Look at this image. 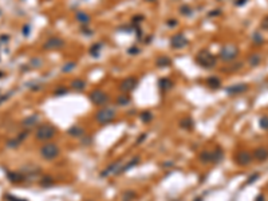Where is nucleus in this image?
I'll return each instance as SVG.
<instances>
[{
	"label": "nucleus",
	"instance_id": "37",
	"mask_svg": "<svg viewBox=\"0 0 268 201\" xmlns=\"http://www.w3.org/2000/svg\"><path fill=\"white\" fill-rule=\"evenodd\" d=\"M26 137H28V130H24V132H22L19 134V137H18V139L19 141H23L26 138Z\"/></svg>",
	"mask_w": 268,
	"mask_h": 201
},
{
	"label": "nucleus",
	"instance_id": "10",
	"mask_svg": "<svg viewBox=\"0 0 268 201\" xmlns=\"http://www.w3.org/2000/svg\"><path fill=\"white\" fill-rule=\"evenodd\" d=\"M186 44H188V39L185 38V35H182V34H176V35L172 36L170 46L173 48H184Z\"/></svg>",
	"mask_w": 268,
	"mask_h": 201
},
{
	"label": "nucleus",
	"instance_id": "26",
	"mask_svg": "<svg viewBox=\"0 0 268 201\" xmlns=\"http://www.w3.org/2000/svg\"><path fill=\"white\" fill-rule=\"evenodd\" d=\"M223 158V150L216 149L215 152H212V162H219Z\"/></svg>",
	"mask_w": 268,
	"mask_h": 201
},
{
	"label": "nucleus",
	"instance_id": "36",
	"mask_svg": "<svg viewBox=\"0 0 268 201\" xmlns=\"http://www.w3.org/2000/svg\"><path fill=\"white\" fill-rule=\"evenodd\" d=\"M252 39L255 40L256 43H263V36H260V34H255V35L252 36Z\"/></svg>",
	"mask_w": 268,
	"mask_h": 201
},
{
	"label": "nucleus",
	"instance_id": "8",
	"mask_svg": "<svg viewBox=\"0 0 268 201\" xmlns=\"http://www.w3.org/2000/svg\"><path fill=\"white\" fill-rule=\"evenodd\" d=\"M64 47V40L58 38V36H51L48 40H46L43 48L45 50H59Z\"/></svg>",
	"mask_w": 268,
	"mask_h": 201
},
{
	"label": "nucleus",
	"instance_id": "5",
	"mask_svg": "<svg viewBox=\"0 0 268 201\" xmlns=\"http://www.w3.org/2000/svg\"><path fill=\"white\" fill-rule=\"evenodd\" d=\"M55 133H56V130L52 125H47V123H45V125H40L38 129H36L35 136H36V138L40 139V141H48L55 136Z\"/></svg>",
	"mask_w": 268,
	"mask_h": 201
},
{
	"label": "nucleus",
	"instance_id": "28",
	"mask_svg": "<svg viewBox=\"0 0 268 201\" xmlns=\"http://www.w3.org/2000/svg\"><path fill=\"white\" fill-rule=\"evenodd\" d=\"M75 67H77V62L71 60V62H67L66 65L62 67V71H63V72H70V71H73Z\"/></svg>",
	"mask_w": 268,
	"mask_h": 201
},
{
	"label": "nucleus",
	"instance_id": "18",
	"mask_svg": "<svg viewBox=\"0 0 268 201\" xmlns=\"http://www.w3.org/2000/svg\"><path fill=\"white\" fill-rule=\"evenodd\" d=\"M206 83H208V86L211 87V89H213V90L220 89V87H221V80H220L219 76H211V78H208Z\"/></svg>",
	"mask_w": 268,
	"mask_h": 201
},
{
	"label": "nucleus",
	"instance_id": "33",
	"mask_svg": "<svg viewBox=\"0 0 268 201\" xmlns=\"http://www.w3.org/2000/svg\"><path fill=\"white\" fill-rule=\"evenodd\" d=\"M134 196H135V193H134V192H126V193L123 194V200H125V201H130Z\"/></svg>",
	"mask_w": 268,
	"mask_h": 201
},
{
	"label": "nucleus",
	"instance_id": "23",
	"mask_svg": "<svg viewBox=\"0 0 268 201\" xmlns=\"http://www.w3.org/2000/svg\"><path fill=\"white\" fill-rule=\"evenodd\" d=\"M102 48H103V44H102V43H95V44L91 46L90 54H91L93 56H98V55H99V52L102 51Z\"/></svg>",
	"mask_w": 268,
	"mask_h": 201
},
{
	"label": "nucleus",
	"instance_id": "4",
	"mask_svg": "<svg viewBox=\"0 0 268 201\" xmlns=\"http://www.w3.org/2000/svg\"><path fill=\"white\" fill-rule=\"evenodd\" d=\"M115 110L113 107H103V109L98 110L97 111V115H95V119L97 122L102 123V125H106V123H110L111 121L115 118Z\"/></svg>",
	"mask_w": 268,
	"mask_h": 201
},
{
	"label": "nucleus",
	"instance_id": "38",
	"mask_svg": "<svg viewBox=\"0 0 268 201\" xmlns=\"http://www.w3.org/2000/svg\"><path fill=\"white\" fill-rule=\"evenodd\" d=\"M257 178H259V174H257V173H256V174H253V177H249V178H248V180H247V184H251V182H255V181H256Z\"/></svg>",
	"mask_w": 268,
	"mask_h": 201
},
{
	"label": "nucleus",
	"instance_id": "45",
	"mask_svg": "<svg viewBox=\"0 0 268 201\" xmlns=\"http://www.w3.org/2000/svg\"><path fill=\"white\" fill-rule=\"evenodd\" d=\"M146 2H155V0H146Z\"/></svg>",
	"mask_w": 268,
	"mask_h": 201
},
{
	"label": "nucleus",
	"instance_id": "7",
	"mask_svg": "<svg viewBox=\"0 0 268 201\" xmlns=\"http://www.w3.org/2000/svg\"><path fill=\"white\" fill-rule=\"evenodd\" d=\"M137 86H138V78H135V76H127V78H125L123 82L121 83L120 89L123 94H127V93L134 91V90L137 89Z\"/></svg>",
	"mask_w": 268,
	"mask_h": 201
},
{
	"label": "nucleus",
	"instance_id": "22",
	"mask_svg": "<svg viewBox=\"0 0 268 201\" xmlns=\"http://www.w3.org/2000/svg\"><path fill=\"white\" fill-rule=\"evenodd\" d=\"M8 180L11 181V182H22L23 180H24V177L22 176L20 173H13V172H8Z\"/></svg>",
	"mask_w": 268,
	"mask_h": 201
},
{
	"label": "nucleus",
	"instance_id": "3",
	"mask_svg": "<svg viewBox=\"0 0 268 201\" xmlns=\"http://www.w3.org/2000/svg\"><path fill=\"white\" fill-rule=\"evenodd\" d=\"M40 156H42L43 160H47V161L55 160L56 157L59 156V147L54 142L45 143V145L42 146V149H40Z\"/></svg>",
	"mask_w": 268,
	"mask_h": 201
},
{
	"label": "nucleus",
	"instance_id": "1",
	"mask_svg": "<svg viewBox=\"0 0 268 201\" xmlns=\"http://www.w3.org/2000/svg\"><path fill=\"white\" fill-rule=\"evenodd\" d=\"M216 62H217V58L211 51H208V50H201L196 55V63L198 66L204 67V69H212L216 65Z\"/></svg>",
	"mask_w": 268,
	"mask_h": 201
},
{
	"label": "nucleus",
	"instance_id": "44",
	"mask_svg": "<svg viewBox=\"0 0 268 201\" xmlns=\"http://www.w3.org/2000/svg\"><path fill=\"white\" fill-rule=\"evenodd\" d=\"M193 201H202V197H197V199H195Z\"/></svg>",
	"mask_w": 268,
	"mask_h": 201
},
{
	"label": "nucleus",
	"instance_id": "12",
	"mask_svg": "<svg viewBox=\"0 0 268 201\" xmlns=\"http://www.w3.org/2000/svg\"><path fill=\"white\" fill-rule=\"evenodd\" d=\"M236 161H237V164H239V165L245 166V165H248L251 161H252V154L248 153V152H241V153L237 154Z\"/></svg>",
	"mask_w": 268,
	"mask_h": 201
},
{
	"label": "nucleus",
	"instance_id": "14",
	"mask_svg": "<svg viewBox=\"0 0 268 201\" xmlns=\"http://www.w3.org/2000/svg\"><path fill=\"white\" fill-rule=\"evenodd\" d=\"M158 87L161 91H168L173 87V80L170 78H161L158 80Z\"/></svg>",
	"mask_w": 268,
	"mask_h": 201
},
{
	"label": "nucleus",
	"instance_id": "29",
	"mask_svg": "<svg viewBox=\"0 0 268 201\" xmlns=\"http://www.w3.org/2000/svg\"><path fill=\"white\" fill-rule=\"evenodd\" d=\"M180 12H181V15L184 16H191L192 15V7H189L188 4H184L180 7Z\"/></svg>",
	"mask_w": 268,
	"mask_h": 201
},
{
	"label": "nucleus",
	"instance_id": "20",
	"mask_svg": "<svg viewBox=\"0 0 268 201\" xmlns=\"http://www.w3.org/2000/svg\"><path fill=\"white\" fill-rule=\"evenodd\" d=\"M138 162H140V157H135V158H133V160H131L129 164H126V165H125V166H122V168H121L120 173H125V172H127V170H130L131 168H134V166L137 165ZM120 173H118V174H120Z\"/></svg>",
	"mask_w": 268,
	"mask_h": 201
},
{
	"label": "nucleus",
	"instance_id": "25",
	"mask_svg": "<svg viewBox=\"0 0 268 201\" xmlns=\"http://www.w3.org/2000/svg\"><path fill=\"white\" fill-rule=\"evenodd\" d=\"M117 103L120 106H126L130 103V97L127 95V94H123V95H120L117 98Z\"/></svg>",
	"mask_w": 268,
	"mask_h": 201
},
{
	"label": "nucleus",
	"instance_id": "13",
	"mask_svg": "<svg viewBox=\"0 0 268 201\" xmlns=\"http://www.w3.org/2000/svg\"><path fill=\"white\" fill-rule=\"evenodd\" d=\"M253 158H256L257 161H266L268 158V150L266 147H257L253 152Z\"/></svg>",
	"mask_w": 268,
	"mask_h": 201
},
{
	"label": "nucleus",
	"instance_id": "32",
	"mask_svg": "<svg viewBox=\"0 0 268 201\" xmlns=\"http://www.w3.org/2000/svg\"><path fill=\"white\" fill-rule=\"evenodd\" d=\"M260 127L264 130L268 129V117H263V118H260Z\"/></svg>",
	"mask_w": 268,
	"mask_h": 201
},
{
	"label": "nucleus",
	"instance_id": "42",
	"mask_svg": "<svg viewBox=\"0 0 268 201\" xmlns=\"http://www.w3.org/2000/svg\"><path fill=\"white\" fill-rule=\"evenodd\" d=\"M247 2H248V0H237V2H236V5H239V7H240V5H244V3H247Z\"/></svg>",
	"mask_w": 268,
	"mask_h": 201
},
{
	"label": "nucleus",
	"instance_id": "43",
	"mask_svg": "<svg viewBox=\"0 0 268 201\" xmlns=\"http://www.w3.org/2000/svg\"><path fill=\"white\" fill-rule=\"evenodd\" d=\"M256 201H264V196L259 194V196H257V199H256Z\"/></svg>",
	"mask_w": 268,
	"mask_h": 201
},
{
	"label": "nucleus",
	"instance_id": "2",
	"mask_svg": "<svg viewBox=\"0 0 268 201\" xmlns=\"http://www.w3.org/2000/svg\"><path fill=\"white\" fill-rule=\"evenodd\" d=\"M237 55H239V48L235 44H227L220 50L219 58L221 62L228 63V62H233L237 58Z\"/></svg>",
	"mask_w": 268,
	"mask_h": 201
},
{
	"label": "nucleus",
	"instance_id": "19",
	"mask_svg": "<svg viewBox=\"0 0 268 201\" xmlns=\"http://www.w3.org/2000/svg\"><path fill=\"white\" fill-rule=\"evenodd\" d=\"M75 18L80 24H87V23L90 22V15L89 13H86V12H83V11H78Z\"/></svg>",
	"mask_w": 268,
	"mask_h": 201
},
{
	"label": "nucleus",
	"instance_id": "34",
	"mask_svg": "<svg viewBox=\"0 0 268 201\" xmlns=\"http://www.w3.org/2000/svg\"><path fill=\"white\" fill-rule=\"evenodd\" d=\"M67 91H69L67 89H64V87H60V89H56V91L54 93V94H55V95L58 97V95H64V94H67Z\"/></svg>",
	"mask_w": 268,
	"mask_h": 201
},
{
	"label": "nucleus",
	"instance_id": "16",
	"mask_svg": "<svg viewBox=\"0 0 268 201\" xmlns=\"http://www.w3.org/2000/svg\"><path fill=\"white\" fill-rule=\"evenodd\" d=\"M38 121H39V115H36V114H34V115L27 117V118H26V119L22 122V125L24 126V127H27V130H28L30 127L35 126L36 123H38Z\"/></svg>",
	"mask_w": 268,
	"mask_h": 201
},
{
	"label": "nucleus",
	"instance_id": "40",
	"mask_svg": "<svg viewBox=\"0 0 268 201\" xmlns=\"http://www.w3.org/2000/svg\"><path fill=\"white\" fill-rule=\"evenodd\" d=\"M23 34H24L26 36L30 34V26H28V24H26L24 27H23Z\"/></svg>",
	"mask_w": 268,
	"mask_h": 201
},
{
	"label": "nucleus",
	"instance_id": "6",
	"mask_svg": "<svg viewBox=\"0 0 268 201\" xmlns=\"http://www.w3.org/2000/svg\"><path fill=\"white\" fill-rule=\"evenodd\" d=\"M89 99L97 106H105V105H107L109 103V95L105 91H102V90H99V89L93 90V91L90 93V95H89Z\"/></svg>",
	"mask_w": 268,
	"mask_h": 201
},
{
	"label": "nucleus",
	"instance_id": "30",
	"mask_svg": "<svg viewBox=\"0 0 268 201\" xmlns=\"http://www.w3.org/2000/svg\"><path fill=\"white\" fill-rule=\"evenodd\" d=\"M200 160L202 162H212V152H202L200 154Z\"/></svg>",
	"mask_w": 268,
	"mask_h": 201
},
{
	"label": "nucleus",
	"instance_id": "21",
	"mask_svg": "<svg viewBox=\"0 0 268 201\" xmlns=\"http://www.w3.org/2000/svg\"><path fill=\"white\" fill-rule=\"evenodd\" d=\"M83 133H84V130L80 126H73L69 129V134L71 137H80V136H83Z\"/></svg>",
	"mask_w": 268,
	"mask_h": 201
},
{
	"label": "nucleus",
	"instance_id": "46",
	"mask_svg": "<svg viewBox=\"0 0 268 201\" xmlns=\"http://www.w3.org/2000/svg\"><path fill=\"white\" fill-rule=\"evenodd\" d=\"M174 201H178V200H174Z\"/></svg>",
	"mask_w": 268,
	"mask_h": 201
},
{
	"label": "nucleus",
	"instance_id": "11",
	"mask_svg": "<svg viewBox=\"0 0 268 201\" xmlns=\"http://www.w3.org/2000/svg\"><path fill=\"white\" fill-rule=\"evenodd\" d=\"M247 90H248V85H245V83H236V85L227 87V94H229V95H237V94L245 93Z\"/></svg>",
	"mask_w": 268,
	"mask_h": 201
},
{
	"label": "nucleus",
	"instance_id": "35",
	"mask_svg": "<svg viewBox=\"0 0 268 201\" xmlns=\"http://www.w3.org/2000/svg\"><path fill=\"white\" fill-rule=\"evenodd\" d=\"M19 142H20L19 139H9V141H8V146H9V147H16V146L19 145Z\"/></svg>",
	"mask_w": 268,
	"mask_h": 201
},
{
	"label": "nucleus",
	"instance_id": "27",
	"mask_svg": "<svg viewBox=\"0 0 268 201\" xmlns=\"http://www.w3.org/2000/svg\"><path fill=\"white\" fill-rule=\"evenodd\" d=\"M260 62H262V55H259V54H255V55L249 56V65L252 67L257 66Z\"/></svg>",
	"mask_w": 268,
	"mask_h": 201
},
{
	"label": "nucleus",
	"instance_id": "17",
	"mask_svg": "<svg viewBox=\"0 0 268 201\" xmlns=\"http://www.w3.org/2000/svg\"><path fill=\"white\" fill-rule=\"evenodd\" d=\"M170 65H172V59L169 56H160V58H157V60H155V66L161 67V69L169 67Z\"/></svg>",
	"mask_w": 268,
	"mask_h": 201
},
{
	"label": "nucleus",
	"instance_id": "15",
	"mask_svg": "<svg viewBox=\"0 0 268 201\" xmlns=\"http://www.w3.org/2000/svg\"><path fill=\"white\" fill-rule=\"evenodd\" d=\"M70 87L73 90H77V91H80V90H84V87H86V80L84 79H73L70 83Z\"/></svg>",
	"mask_w": 268,
	"mask_h": 201
},
{
	"label": "nucleus",
	"instance_id": "41",
	"mask_svg": "<svg viewBox=\"0 0 268 201\" xmlns=\"http://www.w3.org/2000/svg\"><path fill=\"white\" fill-rule=\"evenodd\" d=\"M221 13V11H219V9H216V11H212L211 13H209V16H217Z\"/></svg>",
	"mask_w": 268,
	"mask_h": 201
},
{
	"label": "nucleus",
	"instance_id": "31",
	"mask_svg": "<svg viewBox=\"0 0 268 201\" xmlns=\"http://www.w3.org/2000/svg\"><path fill=\"white\" fill-rule=\"evenodd\" d=\"M152 118H153V115H152L150 111H145V113L141 114V119L144 121V122H149Z\"/></svg>",
	"mask_w": 268,
	"mask_h": 201
},
{
	"label": "nucleus",
	"instance_id": "9",
	"mask_svg": "<svg viewBox=\"0 0 268 201\" xmlns=\"http://www.w3.org/2000/svg\"><path fill=\"white\" fill-rule=\"evenodd\" d=\"M122 164H123V161L122 160H118V161H115V162L110 164L103 172H101V177H109V176H113V174H118L120 173V170H121V168L123 166Z\"/></svg>",
	"mask_w": 268,
	"mask_h": 201
},
{
	"label": "nucleus",
	"instance_id": "24",
	"mask_svg": "<svg viewBox=\"0 0 268 201\" xmlns=\"http://www.w3.org/2000/svg\"><path fill=\"white\" fill-rule=\"evenodd\" d=\"M193 125H195V123H193V121L191 118H184L180 122V126H181L182 129H186V130H192Z\"/></svg>",
	"mask_w": 268,
	"mask_h": 201
},
{
	"label": "nucleus",
	"instance_id": "39",
	"mask_svg": "<svg viewBox=\"0 0 268 201\" xmlns=\"http://www.w3.org/2000/svg\"><path fill=\"white\" fill-rule=\"evenodd\" d=\"M177 20H174V19H170V20H168V24H169V27H176L177 26Z\"/></svg>",
	"mask_w": 268,
	"mask_h": 201
}]
</instances>
